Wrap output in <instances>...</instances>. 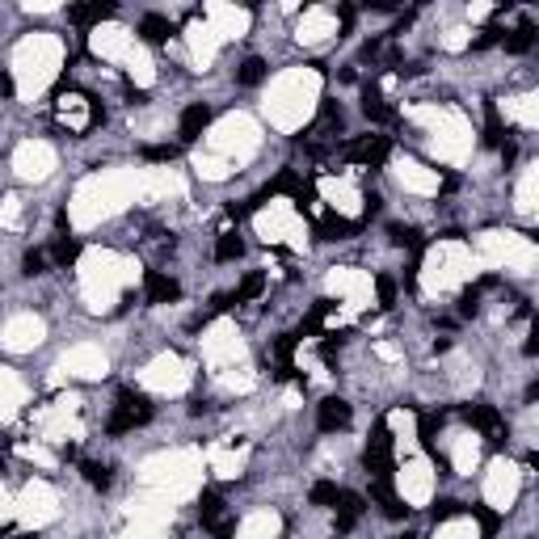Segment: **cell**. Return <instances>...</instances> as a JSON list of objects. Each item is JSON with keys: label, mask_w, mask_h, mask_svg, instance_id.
I'll return each instance as SVG.
<instances>
[{"label": "cell", "mask_w": 539, "mask_h": 539, "mask_svg": "<svg viewBox=\"0 0 539 539\" xmlns=\"http://www.w3.org/2000/svg\"><path fill=\"white\" fill-rule=\"evenodd\" d=\"M362 468H366L375 480H392V434H388L383 422L371 430V443L362 451Z\"/></svg>", "instance_id": "cell-1"}, {"label": "cell", "mask_w": 539, "mask_h": 539, "mask_svg": "<svg viewBox=\"0 0 539 539\" xmlns=\"http://www.w3.org/2000/svg\"><path fill=\"white\" fill-rule=\"evenodd\" d=\"M459 417H463V422H472V426H480V430L489 434V443H493V447H502V443H506V422H502V413H497L493 405H463V409H459Z\"/></svg>", "instance_id": "cell-2"}, {"label": "cell", "mask_w": 539, "mask_h": 539, "mask_svg": "<svg viewBox=\"0 0 539 539\" xmlns=\"http://www.w3.org/2000/svg\"><path fill=\"white\" fill-rule=\"evenodd\" d=\"M388 152H392V139H388V135H366V139L346 144V161H359L366 169H379V165L388 161Z\"/></svg>", "instance_id": "cell-3"}, {"label": "cell", "mask_w": 539, "mask_h": 539, "mask_svg": "<svg viewBox=\"0 0 539 539\" xmlns=\"http://www.w3.org/2000/svg\"><path fill=\"white\" fill-rule=\"evenodd\" d=\"M144 295H148V303H178L181 282L169 278V274H161V270H148L144 274Z\"/></svg>", "instance_id": "cell-4"}, {"label": "cell", "mask_w": 539, "mask_h": 539, "mask_svg": "<svg viewBox=\"0 0 539 539\" xmlns=\"http://www.w3.org/2000/svg\"><path fill=\"white\" fill-rule=\"evenodd\" d=\"M316 426H320L325 434H333V430H346V426H350V405H346L342 396H329V400H320V405H316Z\"/></svg>", "instance_id": "cell-5"}, {"label": "cell", "mask_w": 539, "mask_h": 539, "mask_svg": "<svg viewBox=\"0 0 539 539\" xmlns=\"http://www.w3.org/2000/svg\"><path fill=\"white\" fill-rule=\"evenodd\" d=\"M362 510H366V502H362L359 493H337V535H350L354 527H359Z\"/></svg>", "instance_id": "cell-6"}, {"label": "cell", "mask_w": 539, "mask_h": 539, "mask_svg": "<svg viewBox=\"0 0 539 539\" xmlns=\"http://www.w3.org/2000/svg\"><path fill=\"white\" fill-rule=\"evenodd\" d=\"M207 122H211V105H190L181 114V144H194L207 131Z\"/></svg>", "instance_id": "cell-7"}, {"label": "cell", "mask_w": 539, "mask_h": 539, "mask_svg": "<svg viewBox=\"0 0 539 539\" xmlns=\"http://www.w3.org/2000/svg\"><path fill=\"white\" fill-rule=\"evenodd\" d=\"M354 232H359V224L354 219H342V215H325L316 224V240H350Z\"/></svg>", "instance_id": "cell-8"}, {"label": "cell", "mask_w": 539, "mask_h": 539, "mask_svg": "<svg viewBox=\"0 0 539 539\" xmlns=\"http://www.w3.org/2000/svg\"><path fill=\"white\" fill-rule=\"evenodd\" d=\"M169 34H173V21H169V17H161V13H148V17L139 21V38H144V42H152V47L169 42Z\"/></svg>", "instance_id": "cell-9"}, {"label": "cell", "mask_w": 539, "mask_h": 539, "mask_svg": "<svg viewBox=\"0 0 539 539\" xmlns=\"http://www.w3.org/2000/svg\"><path fill=\"white\" fill-rule=\"evenodd\" d=\"M114 13H118V8H114V4H101V0H97V4H72V8H68V21H72V25H93V21H105V17H114Z\"/></svg>", "instance_id": "cell-10"}, {"label": "cell", "mask_w": 539, "mask_h": 539, "mask_svg": "<svg viewBox=\"0 0 539 539\" xmlns=\"http://www.w3.org/2000/svg\"><path fill=\"white\" fill-rule=\"evenodd\" d=\"M506 122H502V114H497V101H485V144L489 148H506Z\"/></svg>", "instance_id": "cell-11"}, {"label": "cell", "mask_w": 539, "mask_h": 539, "mask_svg": "<svg viewBox=\"0 0 539 539\" xmlns=\"http://www.w3.org/2000/svg\"><path fill=\"white\" fill-rule=\"evenodd\" d=\"M198 518H202V527H211V531L224 523V497H219L215 489H207V493L198 497Z\"/></svg>", "instance_id": "cell-12"}, {"label": "cell", "mask_w": 539, "mask_h": 539, "mask_svg": "<svg viewBox=\"0 0 539 539\" xmlns=\"http://www.w3.org/2000/svg\"><path fill=\"white\" fill-rule=\"evenodd\" d=\"M535 21H523L518 30H510V34H502V42H506V51L510 55H523V51H531L535 47Z\"/></svg>", "instance_id": "cell-13"}, {"label": "cell", "mask_w": 539, "mask_h": 539, "mask_svg": "<svg viewBox=\"0 0 539 539\" xmlns=\"http://www.w3.org/2000/svg\"><path fill=\"white\" fill-rule=\"evenodd\" d=\"M362 114H366L371 122H392V118H396V110H392V105H388V101H383L375 89L362 93Z\"/></svg>", "instance_id": "cell-14"}, {"label": "cell", "mask_w": 539, "mask_h": 539, "mask_svg": "<svg viewBox=\"0 0 539 539\" xmlns=\"http://www.w3.org/2000/svg\"><path fill=\"white\" fill-rule=\"evenodd\" d=\"M262 291H266V274H262V270H253V274H245V278H240V286L232 291V303H249V299H257Z\"/></svg>", "instance_id": "cell-15"}, {"label": "cell", "mask_w": 539, "mask_h": 539, "mask_svg": "<svg viewBox=\"0 0 539 539\" xmlns=\"http://www.w3.org/2000/svg\"><path fill=\"white\" fill-rule=\"evenodd\" d=\"M266 81V59H257V55H249L240 68H236V85H245V89H253V85H262Z\"/></svg>", "instance_id": "cell-16"}, {"label": "cell", "mask_w": 539, "mask_h": 539, "mask_svg": "<svg viewBox=\"0 0 539 539\" xmlns=\"http://www.w3.org/2000/svg\"><path fill=\"white\" fill-rule=\"evenodd\" d=\"M118 409H131V413H139L144 422H152V400H148L144 392H135V388H122V392H118Z\"/></svg>", "instance_id": "cell-17"}, {"label": "cell", "mask_w": 539, "mask_h": 539, "mask_svg": "<svg viewBox=\"0 0 539 539\" xmlns=\"http://www.w3.org/2000/svg\"><path fill=\"white\" fill-rule=\"evenodd\" d=\"M76 257H81V240H72V236H59V240L51 245V262H55L59 270H68L72 262H76Z\"/></svg>", "instance_id": "cell-18"}, {"label": "cell", "mask_w": 539, "mask_h": 539, "mask_svg": "<svg viewBox=\"0 0 539 539\" xmlns=\"http://www.w3.org/2000/svg\"><path fill=\"white\" fill-rule=\"evenodd\" d=\"M388 236H392V245L422 253V232H417V228H409V224H392V228H388Z\"/></svg>", "instance_id": "cell-19"}, {"label": "cell", "mask_w": 539, "mask_h": 539, "mask_svg": "<svg viewBox=\"0 0 539 539\" xmlns=\"http://www.w3.org/2000/svg\"><path fill=\"white\" fill-rule=\"evenodd\" d=\"M81 476L89 480L93 489H101V493H105L110 480H114V476H110V463H97V459H85V463H81Z\"/></svg>", "instance_id": "cell-20"}, {"label": "cell", "mask_w": 539, "mask_h": 539, "mask_svg": "<svg viewBox=\"0 0 539 539\" xmlns=\"http://www.w3.org/2000/svg\"><path fill=\"white\" fill-rule=\"evenodd\" d=\"M240 253H245V240H240L236 232H224V236L215 240V257H219V262H236Z\"/></svg>", "instance_id": "cell-21"}, {"label": "cell", "mask_w": 539, "mask_h": 539, "mask_svg": "<svg viewBox=\"0 0 539 539\" xmlns=\"http://www.w3.org/2000/svg\"><path fill=\"white\" fill-rule=\"evenodd\" d=\"M135 426H148L139 413H131V409H114V417L105 422V430L110 434H127V430H135Z\"/></svg>", "instance_id": "cell-22"}, {"label": "cell", "mask_w": 539, "mask_h": 539, "mask_svg": "<svg viewBox=\"0 0 539 539\" xmlns=\"http://www.w3.org/2000/svg\"><path fill=\"white\" fill-rule=\"evenodd\" d=\"M337 493H342V489H337L333 480H316L312 493H308V502H312V506H337Z\"/></svg>", "instance_id": "cell-23"}, {"label": "cell", "mask_w": 539, "mask_h": 539, "mask_svg": "<svg viewBox=\"0 0 539 539\" xmlns=\"http://www.w3.org/2000/svg\"><path fill=\"white\" fill-rule=\"evenodd\" d=\"M485 286H493V278H485L480 286H468V291L459 295V312H463V316H476V312H480V291H485Z\"/></svg>", "instance_id": "cell-24"}, {"label": "cell", "mask_w": 539, "mask_h": 539, "mask_svg": "<svg viewBox=\"0 0 539 539\" xmlns=\"http://www.w3.org/2000/svg\"><path fill=\"white\" fill-rule=\"evenodd\" d=\"M21 274H25V278L47 274V253H42V249H25V257H21Z\"/></svg>", "instance_id": "cell-25"}, {"label": "cell", "mask_w": 539, "mask_h": 539, "mask_svg": "<svg viewBox=\"0 0 539 539\" xmlns=\"http://www.w3.org/2000/svg\"><path fill=\"white\" fill-rule=\"evenodd\" d=\"M375 295H379V308L388 312V308H396V282L388 278V274H379L375 278Z\"/></svg>", "instance_id": "cell-26"}, {"label": "cell", "mask_w": 539, "mask_h": 539, "mask_svg": "<svg viewBox=\"0 0 539 539\" xmlns=\"http://www.w3.org/2000/svg\"><path fill=\"white\" fill-rule=\"evenodd\" d=\"M329 312H333V299H316V303H312V312L303 316V333H312V329H320V320H325Z\"/></svg>", "instance_id": "cell-27"}, {"label": "cell", "mask_w": 539, "mask_h": 539, "mask_svg": "<svg viewBox=\"0 0 539 539\" xmlns=\"http://www.w3.org/2000/svg\"><path fill=\"white\" fill-rule=\"evenodd\" d=\"M443 426V413H422V430H417V439H422V447L430 451L434 447V430Z\"/></svg>", "instance_id": "cell-28"}, {"label": "cell", "mask_w": 539, "mask_h": 539, "mask_svg": "<svg viewBox=\"0 0 539 539\" xmlns=\"http://www.w3.org/2000/svg\"><path fill=\"white\" fill-rule=\"evenodd\" d=\"M455 514H463V506L451 502V497H439V502L430 506V518H434V523H447V518H455Z\"/></svg>", "instance_id": "cell-29"}, {"label": "cell", "mask_w": 539, "mask_h": 539, "mask_svg": "<svg viewBox=\"0 0 539 539\" xmlns=\"http://www.w3.org/2000/svg\"><path fill=\"white\" fill-rule=\"evenodd\" d=\"M472 514L480 518V527H485V539H493V531L502 527V514H497V510H485V506H472Z\"/></svg>", "instance_id": "cell-30"}, {"label": "cell", "mask_w": 539, "mask_h": 539, "mask_svg": "<svg viewBox=\"0 0 539 539\" xmlns=\"http://www.w3.org/2000/svg\"><path fill=\"white\" fill-rule=\"evenodd\" d=\"M379 510H383V518H392V523H396V518H405V514H409V506H405V502H400V497H396V493H388V497H383V502H379Z\"/></svg>", "instance_id": "cell-31"}, {"label": "cell", "mask_w": 539, "mask_h": 539, "mask_svg": "<svg viewBox=\"0 0 539 539\" xmlns=\"http://www.w3.org/2000/svg\"><path fill=\"white\" fill-rule=\"evenodd\" d=\"M295 342H299L295 333H282V337L274 342V359H278V366H282V362H291V354H295Z\"/></svg>", "instance_id": "cell-32"}, {"label": "cell", "mask_w": 539, "mask_h": 539, "mask_svg": "<svg viewBox=\"0 0 539 539\" xmlns=\"http://www.w3.org/2000/svg\"><path fill=\"white\" fill-rule=\"evenodd\" d=\"M85 101H89V122H85V135H89V131H97V127H101V122H105V105H101V97H85Z\"/></svg>", "instance_id": "cell-33"}, {"label": "cell", "mask_w": 539, "mask_h": 539, "mask_svg": "<svg viewBox=\"0 0 539 539\" xmlns=\"http://www.w3.org/2000/svg\"><path fill=\"white\" fill-rule=\"evenodd\" d=\"M493 42H502V30H497V25H485V34L472 42V51H485V47H493Z\"/></svg>", "instance_id": "cell-34"}, {"label": "cell", "mask_w": 539, "mask_h": 539, "mask_svg": "<svg viewBox=\"0 0 539 539\" xmlns=\"http://www.w3.org/2000/svg\"><path fill=\"white\" fill-rule=\"evenodd\" d=\"M144 156H148V161H173L178 148H173V144H156V148H144Z\"/></svg>", "instance_id": "cell-35"}, {"label": "cell", "mask_w": 539, "mask_h": 539, "mask_svg": "<svg viewBox=\"0 0 539 539\" xmlns=\"http://www.w3.org/2000/svg\"><path fill=\"white\" fill-rule=\"evenodd\" d=\"M337 350H342V337H329V342L320 346V359H325V362H333V354H337Z\"/></svg>", "instance_id": "cell-36"}, {"label": "cell", "mask_w": 539, "mask_h": 539, "mask_svg": "<svg viewBox=\"0 0 539 539\" xmlns=\"http://www.w3.org/2000/svg\"><path fill=\"white\" fill-rule=\"evenodd\" d=\"M13 93H17V85H13V76H8V72H0V97H4V101H8V97H13Z\"/></svg>", "instance_id": "cell-37"}, {"label": "cell", "mask_w": 539, "mask_h": 539, "mask_svg": "<svg viewBox=\"0 0 539 539\" xmlns=\"http://www.w3.org/2000/svg\"><path fill=\"white\" fill-rule=\"evenodd\" d=\"M127 97H131V105H144V101H148V93L144 89H127Z\"/></svg>", "instance_id": "cell-38"}, {"label": "cell", "mask_w": 539, "mask_h": 539, "mask_svg": "<svg viewBox=\"0 0 539 539\" xmlns=\"http://www.w3.org/2000/svg\"><path fill=\"white\" fill-rule=\"evenodd\" d=\"M396 539H417V535H396Z\"/></svg>", "instance_id": "cell-39"}, {"label": "cell", "mask_w": 539, "mask_h": 539, "mask_svg": "<svg viewBox=\"0 0 539 539\" xmlns=\"http://www.w3.org/2000/svg\"><path fill=\"white\" fill-rule=\"evenodd\" d=\"M21 539H38V535H21Z\"/></svg>", "instance_id": "cell-40"}]
</instances>
